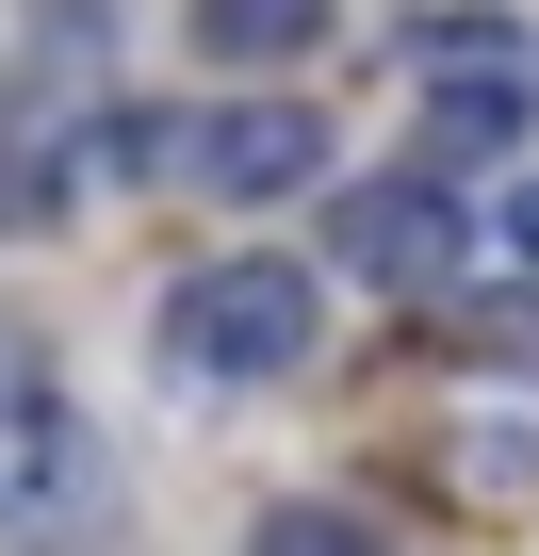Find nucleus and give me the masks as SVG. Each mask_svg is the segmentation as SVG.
<instances>
[{
  "instance_id": "1a4fd4ad",
  "label": "nucleus",
  "mask_w": 539,
  "mask_h": 556,
  "mask_svg": "<svg viewBox=\"0 0 539 556\" xmlns=\"http://www.w3.org/2000/svg\"><path fill=\"white\" fill-rule=\"evenodd\" d=\"M490 245H506V262H539V180H523V197L490 213Z\"/></svg>"
},
{
  "instance_id": "7ed1b4c3",
  "label": "nucleus",
  "mask_w": 539,
  "mask_h": 556,
  "mask_svg": "<svg viewBox=\"0 0 539 556\" xmlns=\"http://www.w3.org/2000/svg\"><path fill=\"white\" fill-rule=\"evenodd\" d=\"M82 491H99L82 409H66V393H34V377H0V523L50 540V523H82Z\"/></svg>"
},
{
  "instance_id": "9d476101",
  "label": "nucleus",
  "mask_w": 539,
  "mask_h": 556,
  "mask_svg": "<svg viewBox=\"0 0 539 556\" xmlns=\"http://www.w3.org/2000/svg\"><path fill=\"white\" fill-rule=\"evenodd\" d=\"M34 197H50V180H34V164H17V148H0V229H17V213H34Z\"/></svg>"
},
{
  "instance_id": "423d86ee",
  "label": "nucleus",
  "mask_w": 539,
  "mask_h": 556,
  "mask_svg": "<svg viewBox=\"0 0 539 556\" xmlns=\"http://www.w3.org/2000/svg\"><path fill=\"white\" fill-rule=\"evenodd\" d=\"M196 34L261 66V50H311V0H213V17H196Z\"/></svg>"
},
{
  "instance_id": "f257e3e1",
  "label": "nucleus",
  "mask_w": 539,
  "mask_h": 556,
  "mask_svg": "<svg viewBox=\"0 0 539 556\" xmlns=\"http://www.w3.org/2000/svg\"><path fill=\"white\" fill-rule=\"evenodd\" d=\"M311 328H328L311 262H196L164 295V377L180 393H261V377L311 361Z\"/></svg>"
},
{
  "instance_id": "0eeeda50",
  "label": "nucleus",
  "mask_w": 539,
  "mask_h": 556,
  "mask_svg": "<svg viewBox=\"0 0 539 556\" xmlns=\"http://www.w3.org/2000/svg\"><path fill=\"white\" fill-rule=\"evenodd\" d=\"M261 556H393V540L344 523V507H261Z\"/></svg>"
},
{
  "instance_id": "39448f33",
  "label": "nucleus",
  "mask_w": 539,
  "mask_h": 556,
  "mask_svg": "<svg viewBox=\"0 0 539 556\" xmlns=\"http://www.w3.org/2000/svg\"><path fill=\"white\" fill-rule=\"evenodd\" d=\"M458 245H474V229H458V197H441V180H360V197H344V262L376 278V295H425Z\"/></svg>"
},
{
  "instance_id": "6e6552de",
  "label": "nucleus",
  "mask_w": 539,
  "mask_h": 556,
  "mask_svg": "<svg viewBox=\"0 0 539 556\" xmlns=\"http://www.w3.org/2000/svg\"><path fill=\"white\" fill-rule=\"evenodd\" d=\"M458 491H490V507H539V442H490V426H474V442H458Z\"/></svg>"
},
{
  "instance_id": "20e7f679",
  "label": "nucleus",
  "mask_w": 539,
  "mask_h": 556,
  "mask_svg": "<svg viewBox=\"0 0 539 556\" xmlns=\"http://www.w3.org/2000/svg\"><path fill=\"white\" fill-rule=\"evenodd\" d=\"M196 180L245 197V213H261V197H311V180H328V115H311V99H229V115L196 131Z\"/></svg>"
},
{
  "instance_id": "f03ea898",
  "label": "nucleus",
  "mask_w": 539,
  "mask_h": 556,
  "mask_svg": "<svg viewBox=\"0 0 539 556\" xmlns=\"http://www.w3.org/2000/svg\"><path fill=\"white\" fill-rule=\"evenodd\" d=\"M409 66H425V99H441V148H490V131L539 115V34H523V17H425Z\"/></svg>"
}]
</instances>
